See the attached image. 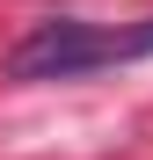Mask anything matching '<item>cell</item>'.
<instances>
[{"label": "cell", "mask_w": 153, "mask_h": 160, "mask_svg": "<svg viewBox=\"0 0 153 160\" xmlns=\"http://www.w3.org/2000/svg\"><path fill=\"white\" fill-rule=\"evenodd\" d=\"M95 66H117V37H102L95 22H37L29 37L8 51V80H73V73H95Z\"/></svg>", "instance_id": "1"}, {"label": "cell", "mask_w": 153, "mask_h": 160, "mask_svg": "<svg viewBox=\"0 0 153 160\" xmlns=\"http://www.w3.org/2000/svg\"><path fill=\"white\" fill-rule=\"evenodd\" d=\"M117 58H153V22H139V29L117 37Z\"/></svg>", "instance_id": "2"}]
</instances>
